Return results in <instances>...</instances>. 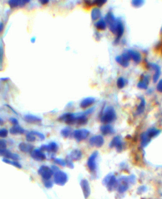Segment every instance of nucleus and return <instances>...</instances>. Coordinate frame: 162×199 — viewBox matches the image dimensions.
Instances as JSON below:
<instances>
[{"mask_svg":"<svg viewBox=\"0 0 162 199\" xmlns=\"http://www.w3.org/2000/svg\"><path fill=\"white\" fill-rule=\"evenodd\" d=\"M36 140V137L31 132L26 134V140L29 142H33Z\"/></svg>","mask_w":162,"mask_h":199,"instance_id":"nucleus-37","label":"nucleus"},{"mask_svg":"<svg viewBox=\"0 0 162 199\" xmlns=\"http://www.w3.org/2000/svg\"><path fill=\"white\" fill-rule=\"evenodd\" d=\"M156 90L159 92L162 93V79L160 80L156 85Z\"/></svg>","mask_w":162,"mask_h":199,"instance_id":"nucleus-44","label":"nucleus"},{"mask_svg":"<svg viewBox=\"0 0 162 199\" xmlns=\"http://www.w3.org/2000/svg\"><path fill=\"white\" fill-rule=\"evenodd\" d=\"M100 131L102 133V134L104 135H110V134H112L114 133L113 128L111 125H110L109 124L102 125L100 127Z\"/></svg>","mask_w":162,"mask_h":199,"instance_id":"nucleus-23","label":"nucleus"},{"mask_svg":"<svg viewBox=\"0 0 162 199\" xmlns=\"http://www.w3.org/2000/svg\"><path fill=\"white\" fill-rule=\"evenodd\" d=\"M94 110V108H90L89 109H87L86 110L85 112H84V114L85 115H90V114H91Z\"/></svg>","mask_w":162,"mask_h":199,"instance_id":"nucleus-46","label":"nucleus"},{"mask_svg":"<svg viewBox=\"0 0 162 199\" xmlns=\"http://www.w3.org/2000/svg\"><path fill=\"white\" fill-rule=\"evenodd\" d=\"M105 20L107 25H108L110 31L113 34H115L116 25H117V19L115 17L112 11H110L107 13L105 17Z\"/></svg>","mask_w":162,"mask_h":199,"instance_id":"nucleus-3","label":"nucleus"},{"mask_svg":"<svg viewBox=\"0 0 162 199\" xmlns=\"http://www.w3.org/2000/svg\"><path fill=\"white\" fill-rule=\"evenodd\" d=\"M40 3L43 5H46L47 3H49V1L48 0H41V1H39Z\"/></svg>","mask_w":162,"mask_h":199,"instance_id":"nucleus-49","label":"nucleus"},{"mask_svg":"<svg viewBox=\"0 0 162 199\" xmlns=\"http://www.w3.org/2000/svg\"><path fill=\"white\" fill-rule=\"evenodd\" d=\"M115 60L122 66L126 68L129 65L130 58L129 54L127 52H125V53H123L121 55L117 56L116 57Z\"/></svg>","mask_w":162,"mask_h":199,"instance_id":"nucleus-11","label":"nucleus"},{"mask_svg":"<svg viewBox=\"0 0 162 199\" xmlns=\"http://www.w3.org/2000/svg\"><path fill=\"white\" fill-rule=\"evenodd\" d=\"M25 130L22 127L18 125H14L10 129V132L11 135H22L25 133Z\"/></svg>","mask_w":162,"mask_h":199,"instance_id":"nucleus-25","label":"nucleus"},{"mask_svg":"<svg viewBox=\"0 0 162 199\" xmlns=\"http://www.w3.org/2000/svg\"><path fill=\"white\" fill-rule=\"evenodd\" d=\"M77 120V114L67 112L60 116L58 118V120L62 122H64L67 125H72L76 124Z\"/></svg>","mask_w":162,"mask_h":199,"instance_id":"nucleus-7","label":"nucleus"},{"mask_svg":"<svg viewBox=\"0 0 162 199\" xmlns=\"http://www.w3.org/2000/svg\"><path fill=\"white\" fill-rule=\"evenodd\" d=\"M124 32V25L123 23V22L121 19H117V25L116 28V32H115V36L116 38L115 40V43L116 44L119 42L120 38L122 37Z\"/></svg>","mask_w":162,"mask_h":199,"instance_id":"nucleus-10","label":"nucleus"},{"mask_svg":"<svg viewBox=\"0 0 162 199\" xmlns=\"http://www.w3.org/2000/svg\"><path fill=\"white\" fill-rule=\"evenodd\" d=\"M96 28L99 31H104L106 29L107 27V24L105 20V19H99L94 24Z\"/></svg>","mask_w":162,"mask_h":199,"instance_id":"nucleus-29","label":"nucleus"},{"mask_svg":"<svg viewBox=\"0 0 162 199\" xmlns=\"http://www.w3.org/2000/svg\"><path fill=\"white\" fill-rule=\"evenodd\" d=\"M146 132L147 135H148V137L152 139L153 138L157 137L160 133L161 131L155 129V128H151V129H148Z\"/></svg>","mask_w":162,"mask_h":199,"instance_id":"nucleus-32","label":"nucleus"},{"mask_svg":"<svg viewBox=\"0 0 162 199\" xmlns=\"http://www.w3.org/2000/svg\"><path fill=\"white\" fill-rule=\"evenodd\" d=\"M145 106H146V101H145V99L143 97H140V103L138 105V106L137 107L136 109V114L138 115H141V114L144 112V109H145Z\"/></svg>","mask_w":162,"mask_h":199,"instance_id":"nucleus-30","label":"nucleus"},{"mask_svg":"<svg viewBox=\"0 0 162 199\" xmlns=\"http://www.w3.org/2000/svg\"><path fill=\"white\" fill-rule=\"evenodd\" d=\"M8 132L7 129H0V137L2 138L7 137L8 136Z\"/></svg>","mask_w":162,"mask_h":199,"instance_id":"nucleus-43","label":"nucleus"},{"mask_svg":"<svg viewBox=\"0 0 162 199\" xmlns=\"http://www.w3.org/2000/svg\"><path fill=\"white\" fill-rule=\"evenodd\" d=\"M8 80H9V78H1V80L4 81V82H6V81H7Z\"/></svg>","mask_w":162,"mask_h":199,"instance_id":"nucleus-51","label":"nucleus"},{"mask_svg":"<svg viewBox=\"0 0 162 199\" xmlns=\"http://www.w3.org/2000/svg\"><path fill=\"white\" fill-rule=\"evenodd\" d=\"M129 179L125 177L120 178L119 181H118V187H117V191L119 193H122L125 192L129 187Z\"/></svg>","mask_w":162,"mask_h":199,"instance_id":"nucleus-9","label":"nucleus"},{"mask_svg":"<svg viewBox=\"0 0 162 199\" xmlns=\"http://www.w3.org/2000/svg\"><path fill=\"white\" fill-rule=\"evenodd\" d=\"M94 103H95V99L94 97H88L84 99L83 100H82V101L80 103V106L81 108L85 109L91 106Z\"/></svg>","mask_w":162,"mask_h":199,"instance_id":"nucleus-20","label":"nucleus"},{"mask_svg":"<svg viewBox=\"0 0 162 199\" xmlns=\"http://www.w3.org/2000/svg\"><path fill=\"white\" fill-rule=\"evenodd\" d=\"M81 187L83 192L84 197H85V199H87L88 197H90V193H91V188H90V183L88 182V181L85 179H83L81 181Z\"/></svg>","mask_w":162,"mask_h":199,"instance_id":"nucleus-14","label":"nucleus"},{"mask_svg":"<svg viewBox=\"0 0 162 199\" xmlns=\"http://www.w3.org/2000/svg\"><path fill=\"white\" fill-rule=\"evenodd\" d=\"M68 181V175L62 171L58 170L53 175V181L59 186H64Z\"/></svg>","mask_w":162,"mask_h":199,"instance_id":"nucleus-4","label":"nucleus"},{"mask_svg":"<svg viewBox=\"0 0 162 199\" xmlns=\"http://www.w3.org/2000/svg\"><path fill=\"white\" fill-rule=\"evenodd\" d=\"M127 53L129 54L130 60L132 59L136 63H139L142 60V57L139 52L136 50H128Z\"/></svg>","mask_w":162,"mask_h":199,"instance_id":"nucleus-17","label":"nucleus"},{"mask_svg":"<svg viewBox=\"0 0 162 199\" xmlns=\"http://www.w3.org/2000/svg\"><path fill=\"white\" fill-rule=\"evenodd\" d=\"M144 3V1H143V0H133V1H132L131 2L132 5L136 8H139L142 6Z\"/></svg>","mask_w":162,"mask_h":199,"instance_id":"nucleus-36","label":"nucleus"},{"mask_svg":"<svg viewBox=\"0 0 162 199\" xmlns=\"http://www.w3.org/2000/svg\"><path fill=\"white\" fill-rule=\"evenodd\" d=\"M4 28V24L3 23H0V32H2Z\"/></svg>","mask_w":162,"mask_h":199,"instance_id":"nucleus-50","label":"nucleus"},{"mask_svg":"<svg viewBox=\"0 0 162 199\" xmlns=\"http://www.w3.org/2000/svg\"><path fill=\"white\" fill-rule=\"evenodd\" d=\"M150 83V78L148 75H143L141 77V79L138 83L137 86L140 89L146 90L148 89V85Z\"/></svg>","mask_w":162,"mask_h":199,"instance_id":"nucleus-19","label":"nucleus"},{"mask_svg":"<svg viewBox=\"0 0 162 199\" xmlns=\"http://www.w3.org/2000/svg\"><path fill=\"white\" fill-rule=\"evenodd\" d=\"M72 133V130L70 127H66L64 128L63 129L61 130V135L65 137V138H68Z\"/></svg>","mask_w":162,"mask_h":199,"instance_id":"nucleus-35","label":"nucleus"},{"mask_svg":"<svg viewBox=\"0 0 162 199\" xmlns=\"http://www.w3.org/2000/svg\"><path fill=\"white\" fill-rule=\"evenodd\" d=\"M24 120L28 123L31 124H40L42 121V119L38 116L33 115H27L24 117Z\"/></svg>","mask_w":162,"mask_h":199,"instance_id":"nucleus-18","label":"nucleus"},{"mask_svg":"<svg viewBox=\"0 0 162 199\" xmlns=\"http://www.w3.org/2000/svg\"><path fill=\"white\" fill-rule=\"evenodd\" d=\"M43 181V184H44V185H45V187L47 188H51L53 187V183L50 180H42Z\"/></svg>","mask_w":162,"mask_h":199,"instance_id":"nucleus-41","label":"nucleus"},{"mask_svg":"<svg viewBox=\"0 0 162 199\" xmlns=\"http://www.w3.org/2000/svg\"><path fill=\"white\" fill-rule=\"evenodd\" d=\"M31 156L33 159L37 161H42L46 159V154L39 149H34L31 152Z\"/></svg>","mask_w":162,"mask_h":199,"instance_id":"nucleus-15","label":"nucleus"},{"mask_svg":"<svg viewBox=\"0 0 162 199\" xmlns=\"http://www.w3.org/2000/svg\"><path fill=\"white\" fill-rule=\"evenodd\" d=\"M19 148L20 151L23 152H31L34 150V146L31 144L24 143V142H22V143L19 144Z\"/></svg>","mask_w":162,"mask_h":199,"instance_id":"nucleus-26","label":"nucleus"},{"mask_svg":"<svg viewBox=\"0 0 162 199\" xmlns=\"http://www.w3.org/2000/svg\"><path fill=\"white\" fill-rule=\"evenodd\" d=\"M99 153L98 151H94L91 154V155L90 156L89 158L87 159V165L88 167V169H90L91 173H96L97 170V162L96 159L98 157Z\"/></svg>","mask_w":162,"mask_h":199,"instance_id":"nucleus-5","label":"nucleus"},{"mask_svg":"<svg viewBox=\"0 0 162 199\" xmlns=\"http://www.w3.org/2000/svg\"><path fill=\"white\" fill-rule=\"evenodd\" d=\"M82 152L79 150V149H75L72 150L70 154L68 155V157L73 161H79L81 158H82Z\"/></svg>","mask_w":162,"mask_h":199,"instance_id":"nucleus-22","label":"nucleus"},{"mask_svg":"<svg viewBox=\"0 0 162 199\" xmlns=\"http://www.w3.org/2000/svg\"><path fill=\"white\" fill-rule=\"evenodd\" d=\"M58 150V146L56 142H52L47 145V152L50 154H55Z\"/></svg>","mask_w":162,"mask_h":199,"instance_id":"nucleus-31","label":"nucleus"},{"mask_svg":"<svg viewBox=\"0 0 162 199\" xmlns=\"http://www.w3.org/2000/svg\"><path fill=\"white\" fill-rule=\"evenodd\" d=\"M116 119V112L112 106H108L101 112L100 120L103 123L109 124Z\"/></svg>","mask_w":162,"mask_h":199,"instance_id":"nucleus-1","label":"nucleus"},{"mask_svg":"<svg viewBox=\"0 0 162 199\" xmlns=\"http://www.w3.org/2000/svg\"><path fill=\"white\" fill-rule=\"evenodd\" d=\"M151 140V138H150L148 135H147L146 132H143L140 135V142H141V146L142 147H146L148 146Z\"/></svg>","mask_w":162,"mask_h":199,"instance_id":"nucleus-24","label":"nucleus"},{"mask_svg":"<svg viewBox=\"0 0 162 199\" xmlns=\"http://www.w3.org/2000/svg\"><path fill=\"white\" fill-rule=\"evenodd\" d=\"M53 161L55 164L59 165V166H66V163L65 161L62 159H59V158H54L53 159Z\"/></svg>","mask_w":162,"mask_h":199,"instance_id":"nucleus-38","label":"nucleus"},{"mask_svg":"<svg viewBox=\"0 0 162 199\" xmlns=\"http://www.w3.org/2000/svg\"><path fill=\"white\" fill-rule=\"evenodd\" d=\"M10 121L14 125H19V121L18 120L16 119V118H10Z\"/></svg>","mask_w":162,"mask_h":199,"instance_id":"nucleus-45","label":"nucleus"},{"mask_svg":"<svg viewBox=\"0 0 162 199\" xmlns=\"http://www.w3.org/2000/svg\"><path fill=\"white\" fill-rule=\"evenodd\" d=\"M149 66L155 70V74L153 77V80L154 82H156L161 75V68L160 66L155 63H149Z\"/></svg>","mask_w":162,"mask_h":199,"instance_id":"nucleus-21","label":"nucleus"},{"mask_svg":"<svg viewBox=\"0 0 162 199\" xmlns=\"http://www.w3.org/2000/svg\"><path fill=\"white\" fill-rule=\"evenodd\" d=\"M91 19L93 21H98L99 20L100 17H101V11L99 8H94L92 9L91 12Z\"/></svg>","mask_w":162,"mask_h":199,"instance_id":"nucleus-28","label":"nucleus"},{"mask_svg":"<svg viewBox=\"0 0 162 199\" xmlns=\"http://www.w3.org/2000/svg\"><path fill=\"white\" fill-rule=\"evenodd\" d=\"M65 161L66 163V166H67L68 167H70L71 169H73V167H74V164H73L72 161L68 157V156Z\"/></svg>","mask_w":162,"mask_h":199,"instance_id":"nucleus-42","label":"nucleus"},{"mask_svg":"<svg viewBox=\"0 0 162 199\" xmlns=\"http://www.w3.org/2000/svg\"><path fill=\"white\" fill-rule=\"evenodd\" d=\"M29 2H30L29 0H10L8 2V4L11 8L17 7L22 8Z\"/></svg>","mask_w":162,"mask_h":199,"instance_id":"nucleus-16","label":"nucleus"},{"mask_svg":"<svg viewBox=\"0 0 162 199\" xmlns=\"http://www.w3.org/2000/svg\"><path fill=\"white\" fill-rule=\"evenodd\" d=\"M3 161L5 163H7L8 164H11L15 167H16L19 169H21L22 168V165L17 161H13V160H10L8 159H6V158H3Z\"/></svg>","mask_w":162,"mask_h":199,"instance_id":"nucleus-33","label":"nucleus"},{"mask_svg":"<svg viewBox=\"0 0 162 199\" xmlns=\"http://www.w3.org/2000/svg\"><path fill=\"white\" fill-rule=\"evenodd\" d=\"M103 184L105 185L108 191L112 192L118 187V181L112 173H110L107 175L103 180Z\"/></svg>","mask_w":162,"mask_h":199,"instance_id":"nucleus-2","label":"nucleus"},{"mask_svg":"<svg viewBox=\"0 0 162 199\" xmlns=\"http://www.w3.org/2000/svg\"><path fill=\"white\" fill-rule=\"evenodd\" d=\"M110 148L115 147L117 152H120L123 150V143L122 141V138L120 136L115 137L109 144Z\"/></svg>","mask_w":162,"mask_h":199,"instance_id":"nucleus-12","label":"nucleus"},{"mask_svg":"<svg viewBox=\"0 0 162 199\" xmlns=\"http://www.w3.org/2000/svg\"><path fill=\"white\" fill-rule=\"evenodd\" d=\"M90 144L95 147H101L104 144L105 140L104 138L101 135H94L90 138Z\"/></svg>","mask_w":162,"mask_h":199,"instance_id":"nucleus-13","label":"nucleus"},{"mask_svg":"<svg viewBox=\"0 0 162 199\" xmlns=\"http://www.w3.org/2000/svg\"><path fill=\"white\" fill-rule=\"evenodd\" d=\"M3 123H4L3 120L1 118H0V125H3Z\"/></svg>","mask_w":162,"mask_h":199,"instance_id":"nucleus-52","label":"nucleus"},{"mask_svg":"<svg viewBox=\"0 0 162 199\" xmlns=\"http://www.w3.org/2000/svg\"><path fill=\"white\" fill-rule=\"evenodd\" d=\"M87 123V117L84 112L77 113V120L76 125H84Z\"/></svg>","mask_w":162,"mask_h":199,"instance_id":"nucleus-27","label":"nucleus"},{"mask_svg":"<svg viewBox=\"0 0 162 199\" xmlns=\"http://www.w3.org/2000/svg\"><path fill=\"white\" fill-rule=\"evenodd\" d=\"M38 174L42 178V180H48L51 178L54 173L51 167L43 165L38 169Z\"/></svg>","mask_w":162,"mask_h":199,"instance_id":"nucleus-6","label":"nucleus"},{"mask_svg":"<svg viewBox=\"0 0 162 199\" xmlns=\"http://www.w3.org/2000/svg\"><path fill=\"white\" fill-rule=\"evenodd\" d=\"M36 37H33L32 39H31V42H33V43H34V42H35V40H36Z\"/></svg>","mask_w":162,"mask_h":199,"instance_id":"nucleus-53","label":"nucleus"},{"mask_svg":"<svg viewBox=\"0 0 162 199\" xmlns=\"http://www.w3.org/2000/svg\"><path fill=\"white\" fill-rule=\"evenodd\" d=\"M107 3V1L106 0H96V1H93L92 2V3H93V5H95L99 7L100 6H102L105 3Z\"/></svg>","mask_w":162,"mask_h":199,"instance_id":"nucleus-39","label":"nucleus"},{"mask_svg":"<svg viewBox=\"0 0 162 199\" xmlns=\"http://www.w3.org/2000/svg\"><path fill=\"white\" fill-rule=\"evenodd\" d=\"M146 190V188L145 187H140L138 188V191H139V192H141V193L144 192Z\"/></svg>","mask_w":162,"mask_h":199,"instance_id":"nucleus-48","label":"nucleus"},{"mask_svg":"<svg viewBox=\"0 0 162 199\" xmlns=\"http://www.w3.org/2000/svg\"><path fill=\"white\" fill-rule=\"evenodd\" d=\"M1 57H2V49H1V48H0V60H1Z\"/></svg>","mask_w":162,"mask_h":199,"instance_id":"nucleus-54","label":"nucleus"},{"mask_svg":"<svg viewBox=\"0 0 162 199\" xmlns=\"http://www.w3.org/2000/svg\"><path fill=\"white\" fill-rule=\"evenodd\" d=\"M126 83H127V80L124 78L122 77H119L117 79V81H116L117 87L119 89H123L125 86Z\"/></svg>","mask_w":162,"mask_h":199,"instance_id":"nucleus-34","label":"nucleus"},{"mask_svg":"<svg viewBox=\"0 0 162 199\" xmlns=\"http://www.w3.org/2000/svg\"><path fill=\"white\" fill-rule=\"evenodd\" d=\"M33 135H34L36 136V137H37L39 138V140H44L45 138V136L44 134L40 133V132H36V131H32L31 132Z\"/></svg>","mask_w":162,"mask_h":199,"instance_id":"nucleus-40","label":"nucleus"},{"mask_svg":"<svg viewBox=\"0 0 162 199\" xmlns=\"http://www.w3.org/2000/svg\"><path fill=\"white\" fill-rule=\"evenodd\" d=\"M51 169H52V171H53L54 173H55V172L58 171V170H60V169H59V168H58L57 166H51Z\"/></svg>","mask_w":162,"mask_h":199,"instance_id":"nucleus-47","label":"nucleus"},{"mask_svg":"<svg viewBox=\"0 0 162 199\" xmlns=\"http://www.w3.org/2000/svg\"><path fill=\"white\" fill-rule=\"evenodd\" d=\"M90 134V132L87 129H78L73 132V137L78 142L85 140Z\"/></svg>","mask_w":162,"mask_h":199,"instance_id":"nucleus-8","label":"nucleus"}]
</instances>
